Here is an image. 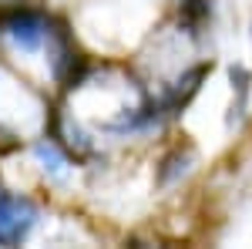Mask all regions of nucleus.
Here are the masks:
<instances>
[{
	"label": "nucleus",
	"mask_w": 252,
	"mask_h": 249,
	"mask_svg": "<svg viewBox=\"0 0 252 249\" xmlns=\"http://www.w3.org/2000/svg\"><path fill=\"white\" fill-rule=\"evenodd\" d=\"M34 226H37L34 199L7 192V189L0 192V246H20Z\"/></svg>",
	"instance_id": "obj_3"
},
{
	"label": "nucleus",
	"mask_w": 252,
	"mask_h": 249,
	"mask_svg": "<svg viewBox=\"0 0 252 249\" xmlns=\"http://www.w3.org/2000/svg\"><path fill=\"white\" fill-rule=\"evenodd\" d=\"M47 54H51V74L61 91H78L84 88V81L94 74V61L88 58L74 40V31L67 27V20L58 14H47Z\"/></svg>",
	"instance_id": "obj_1"
},
{
	"label": "nucleus",
	"mask_w": 252,
	"mask_h": 249,
	"mask_svg": "<svg viewBox=\"0 0 252 249\" xmlns=\"http://www.w3.org/2000/svg\"><path fill=\"white\" fill-rule=\"evenodd\" d=\"M0 31L17 44L20 51H37L47 34V14L31 7V3H14L3 10V24Z\"/></svg>",
	"instance_id": "obj_4"
},
{
	"label": "nucleus",
	"mask_w": 252,
	"mask_h": 249,
	"mask_svg": "<svg viewBox=\"0 0 252 249\" xmlns=\"http://www.w3.org/2000/svg\"><path fill=\"white\" fill-rule=\"evenodd\" d=\"M20 148V138L14 132H10V128H3V125H0V158H7V155H14Z\"/></svg>",
	"instance_id": "obj_9"
},
{
	"label": "nucleus",
	"mask_w": 252,
	"mask_h": 249,
	"mask_svg": "<svg viewBox=\"0 0 252 249\" xmlns=\"http://www.w3.org/2000/svg\"><path fill=\"white\" fill-rule=\"evenodd\" d=\"M34 155L44 162V169H51V172H61V169H64V162H67V155L61 152L51 138H47V142H37V145H34Z\"/></svg>",
	"instance_id": "obj_8"
},
{
	"label": "nucleus",
	"mask_w": 252,
	"mask_h": 249,
	"mask_svg": "<svg viewBox=\"0 0 252 249\" xmlns=\"http://www.w3.org/2000/svg\"><path fill=\"white\" fill-rule=\"evenodd\" d=\"M44 132H47V138L58 145L61 152L67 155V162H74V165H88V162L97 158L91 135L84 132L78 121H71V115L64 111L61 101H51L44 108Z\"/></svg>",
	"instance_id": "obj_2"
},
{
	"label": "nucleus",
	"mask_w": 252,
	"mask_h": 249,
	"mask_svg": "<svg viewBox=\"0 0 252 249\" xmlns=\"http://www.w3.org/2000/svg\"><path fill=\"white\" fill-rule=\"evenodd\" d=\"M0 192H3V178H0Z\"/></svg>",
	"instance_id": "obj_10"
},
{
	"label": "nucleus",
	"mask_w": 252,
	"mask_h": 249,
	"mask_svg": "<svg viewBox=\"0 0 252 249\" xmlns=\"http://www.w3.org/2000/svg\"><path fill=\"white\" fill-rule=\"evenodd\" d=\"M189 162H192V148L175 145L172 152H165V155H161V162H158V169H155L158 185H172L175 178H182V175L189 172Z\"/></svg>",
	"instance_id": "obj_6"
},
{
	"label": "nucleus",
	"mask_w": 252,
	"mask_h": 249,
	"mask_svg": "<svg viewBox=\"0 0 252 249\" xmlns=\"http://www.w3.org/2000/svg\"><path fill=\"white\" fill-rule=\"evenodd\" d=\"M212 74V61H202V64H195V68H189L185 74L178 77L175 84H168V91L161 95V101H165V111H168V118L172 115H182L189 105H192V98L198 95V88H202V81Z\"/></svg>",
	"instance_id": "obj_5"
},
{
	"label": "nucleus",
	"mask_w": 252,
	"mask_h": 249,
	"mask_svg": "<svg viewBox=\"0 0 252 249\" xmlns=\"http://www.w3.org/2000/svg\"><path fill=\"white\" fill-rule=\"evenodd\" d=\"M229 81H232V108H229V125H235V121H242L246 108H249L252 71H246V68H232V71H229Z\"/></svg>",
	"instance_id": "obj_7"
}]
</instances>
